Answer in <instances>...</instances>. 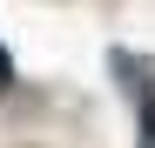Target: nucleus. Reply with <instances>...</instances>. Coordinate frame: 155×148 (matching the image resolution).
Returning <instances> with one entry per match:
<instances>
[{"mask_svg": "<svg viewBox=\"0 0 155 148\" xmlns=\"http://www.w3.org/2000/svg\"><path fill=\"white\" fill-rule=\"evenodd\" d=\"M142 148H155V94L142 101Z\"/></svg>", "mask_w": 155, "mask_h": 148, "instance_id": "1", "label": "nucleus"}, {"mask_svg": "<svg viewBox=\"0 0 155 148\" xmlns=\"http://www.w3.org/2000/svg\"><path fill=\"white\" fill-rule=\"evenodd\" d=\"M14 81V61H7V47H0V88H7Z\"/></svg>", "mask_w": 155, "mask_h": 148, "instance_id": "2", "label": "nucleus"}]
</instances>
